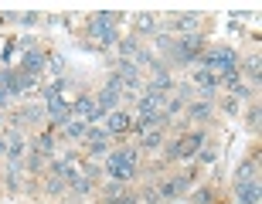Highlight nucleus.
Listing matches in <instances>:
<instances>
[{
	"mask_svg": "<svg viewBox=\"0 0 262 204\" xmlns=\"http://www.w3.org/2000/svg\"><path fill=\"white\" fill-rule=\"evenodd\" d=\"M24 146H28V143H24V136H20L17 129H10V133L4 136V140H0V150H4V153H7L10 160H17V156L24 153Z\"/></svg>",
	"mask_w": 262,
	"mask_h": 204,
	"instance_id": "9d476101",
	"label": "nucleus"
},
{
	"mask_svg": "<svg viewBox=\"0 0 262 204\" xmlns=\"http://www.w3.org/2000/svg\"><path fill=\"white\" fill-rule=\"evenodd\" d=\"M140 51H143V48H140V38H136V34H129V38L119 41V55H123V61H133Z\"/></svg>",
	"mask_w": 262,
	"mask_h": 204,
	"instance_id": "f3484780",
	"label": "nucleus"
},
{
	"mask_svg": "<svg viewBox=\"0 0 262 204\" xmlns=\"http://www.w3.org/2000/svg\"><path fill=\"white\" fill-rule=\"evenodd\" d=\"M157 123H160V119L150 116V112H136V116H133V129H136V133H146V129H154Z\"/></svg>",
	"mask_w": 262,
	"mask_h": 204,
	"instance_id": "4be33fe9",
	"label": "nucleus"
},
{
	"mask_svg": "<svg viewBox=\"0 0 262 204\" xmlns=\"http://www.w3.org/2000/svg\"><path fill=\"white\" fill-rule=\"evenodd\" d=\"M170 31L174 34H191V31H198V14H177V17H170Z\"/></svg>",
	"mask_w": 262,
	"mask_h": 204,
	"instance_id": "ddd939ff",
	"label": "nucleus"
},
{
	"mask_svg": "<svg viewBox=\"0 0 262 204\" xmlns=\"http://www.w3.org/2000/svg\"><path fill=\"white\" fill-rule=\"evenodd\" d=\"M85 123H82V119H72V123H68V126H61V133L68 136V140H85Z\"/></svg>",
	"mask_w": 262,
	"mask_h": 204,
	"instance_id": "5701e85b",
	"label": "nucleus"
},
{
	"mask_svg": "<svg viewBox=\"0 0 262 204\" xmlns=\"http://www.w3.org/2000/svg\"><path fill=\"white\" fill-rule=\"evenodd\" d=\"M45 65H48V58H45V51H38V48H28L24 55H20V72H24V75L38 78V72Z\"/></svg>",
	"mask_w": 262,
	"mask_h": 204,
	"instance_id": "1a4fd4ad",
	"label": "nucleus"
},
{
	"mask_svg": "<svg viewBox=\"0 0 262 204\" xmlns=\"http://www.w3.org/2000/svg\"><path fill=\"white\" fill-rule=\"evenodd\" d=\"M194 201H201V204H208V201H211V194H208V191H198V194H194Z\"/></svg>",
	"mask_w": 262,
	"mask_h": 204,
	"instance_id": "c9c22d12",
	"label": "nucleus"
},
{
	"mask_svg": "<svg viewBox=\"0 0 262 204\" xmlns=\"http://www.w3.org/2000/svg\"><path fill=\"white\" fill-rule=\"evenodd\" d=\"M238 68H242V75H249V78H252V85H259V78H262V58H259V55L245 58Z\"/></svg>",
	"mask_w": 262,
	"mask_h": 204,
	"instance_id": "dca6fc26",
	"label": "nucleus"
},
{
	"mask_svg": "<svg viewBox=\"0 0 262 204\" xmlns=\"http://www.w3.org/2000/svg\"><path fill=\"white\" fill-rule=\"evenodd\" d=\"M17 116V123H24V126H41L45 119H48V112H45V106H24L20 112H14Z\"/></svg>",
	"mask_w": 262,
	"mask_h": 204,
	"instance_id": "f8f14e48",
	"label": "nucleus"
},
{
	"mask_svg": "<svg viewBox=\"0 0 262 204\" xmlns=\"http://www.w3.org/2000/svg\"><path fill=\"white\" fill-rule=\"evenodd\" d=\"M109 150V140H96V143H89V153H106Z\"/></svg>",
	"mask_w": 262,
	"mask_h": 204,
	"instance_id": "cd10ccee",
	"label": "nucleus"
},
{
	"mask_svg": "<svg viewBox=\"0 0 262 204\" xmlns=\"http://www.w3.org/2000/svg\"><path fill=\"white\" fill-rule=\"evenodd\" d=\"M51 61V68H55V72H61V68H65V58H58V55H55V58H48Z\"/></svg>",
	"mask_w": 262,
	"mask_h": 204,
	"instance_id": "f704fd0d",
	"label": "nucleus"
},
{
	"mask_svg": "<svg viewBox=\"0 0 262 204\" xmlns=\"http://www.w3.org/2000/svg\"><path fill=\"white\" fill-rule=\"evenodd\" d=\"M17 170H20V167H10V174H7V187H10V191H14V187L20 184V177H17Z\"/></svg>",
	"mask_w": 262,
	"mask_h": 204,
	"instance_id": "7c9ffc66",
	"label": "nucleus"
},
{
	"mask_svg": "<svg viewBox=\"0 0 262 204\" xmlns=\"http://www.w3.org/2000/svg\"><path fill=\"white\" fill-rule=\"evenodd\" d=\"M235 180H238V184H252V180H259V170H255V164H242Z\"/></svg>",
	"mask_w": 262,
	"mask_h": 204,
	"instance_id": "b1692460",
	"label": "nucleus"
},
{
	"mask_svg": "<svg viewBox=\"0 0 262 204\" xmlns=\"http://www.w3.org/2000/svg\"><path fill=\"white\" fill-rule=\"evenodd\" d=\"M34 153H38V156H51V153H55V136H51V133L38 136V140H34Z\"/></svg>",
	"mask_w": 262,
	"mask_h": 204,
	"instance_id": "412c9836",
	"label": "nucleus"
},
{
	"mask_svg": "<svg viewBox=\"0 0 262 204\" xmlns=\"http://www.w3.org/2000/svg\"><path fill=\"white\" fill-rule=\"evenodd\" d=\"M164 143V129H146V133H140V146H143V150H157V146Z\"/></svg>",
	"mask_w": 262,
	"mask_h": 204,
	"instance_id": "aec40b11",
	"label": "nucleus"
},
{
	"mask_svg": "<svg viewBox=\"0 0 262 204\" xmlns=\"http://www.w3.org/2000/svg\"><path fill=\"white\" fill-rule=\"evenodd\" d=\"M61 191H65V180L51 177V180H48V194H61Z\"/></svg>",
	"mask_w": 262,
	"mask_h": 204,
	"instance_id": "c85d7f7f",
	"label": "nucleus"
},
{
	"mask_svg": "<svg viewBox=\"0 0 262 204\" xmlns=\"http://www.w3.org/2000/svg\"><path fill=\"white\" fill-rule=\"evenodd\" d=\"M136 31H140V34H154V31H157L154 14H140V17H136Z\"/></svg>",
	"mask_w": 262,
	"mask_h": 204,
	"instance_id": "393cba45",
	"label": "nucleus"
},
{
	"mask_svg": "<svg viewBox=\"0 0 262 204\" xmlns=\"http://www.w3.org/2000/svg\"><path fill=\"white\" fill-rule=\"evenodd\" d=\"M222 109L228 112V116H235V112H238V102H235V99H225V102H222Z\"/></svg>",
	"mask_w": 262,
	"mask_h": 204,
	"instance_id": "2f4dec72",
	"label": "nucleus"
},
{
	"mask_svg": "<svg viewBox=\"0 0 262 204\" xmlns=\"http://www.w3.org/2000/svg\"><path fill=\"white\" fill-rule=\"evenodd\" d=\"M204 146V133H187L177 143H167V160H187V156L201 153Z\"/></svg>",
	"mask_w": 262,
	"mask_h": 204,
	"instance_id": "20e7f679",
	"label": "nucleus"
},
{
	"mask_svg": "<svg viewBox=\"0 0 262 204\" xmlns=\"http://www.w3.org/2000/svg\"><path fill=\"white\" fill-rule=\"evenodd\" d=\"M140 197H143L146 204H160V194H157V187H150V191H143Z\"/></svg>",
	"mask_w": 262,
	"mask_h": 204,
	"instance_id": "c756f323",
	"label": "nucleus"
},
{
	"mask_svg": "<svg viewBox=\"0 0 262 204\" xmlns=\"http://www.w3.org/2000/svg\"><path fill=\"white\" fill-rule=\"evenodd\" d=\"M0 126H4V109H0Z\"/></svg>",
	"mask_w": 262,
	"mask_h": 204,
	"instance_id": "e433bc0d",
	"label": "nucleus"
},
{
	"mask_svg": "<svg viewBox=\"0 0 262 204\" xmlns=\"http://www.w3.org/2000/svg\"><path fill=\"white\" fill-rule=\"evenodd\" d=\"M119 99H123V85H119V78L113 75V78H109V85L96 96V102H99L102 112H113V109H119Z\"/></svg>",
	"mask_w": 262,
	"mask_h": 204,
	"instance_id": "423d86ee",
	"label": "nucleus"
},
{
	"mask_svg": "<svg viewBox=\"0 0 262 204\" xmlns=\"http://www.w3.org/2000/svg\"><path fill=\"white\" fill-rule=\"evenodd\" d=\"M45 112H48V119L55 126H68V123H72V106H68L61 96L48 99V102H45Z\"/></svg>",
	"mask_w": 262,
	"mask_h": 204,
	"instance_id": "6e6552de",
	"label": "nucleus"
},
{
	"mask_svg": "<svg viewBox=\"0 0 262 204\" xmlns=\"http://www.w3.org/2000/svg\"><path fill=\"white\" fill-rule=\"evenodd\" d=\"M102 116H106V112L99 109L96 96H78L75 102H72V119H82L85 126H92V123H99Z\"/></svg>",
	"mask_w": 262,
	"mask_h": 204,
	"instance_id": "39448f33",
	"label": "nucleus"
},
{
	"mask_svg": "<svg viewBox=\"0 0 262 204\" xmlns=\"http://www.w3.org/2000/svg\"><path fill=\"white\" fill-rule=\"evenodd\" d=\"M85 140H89V143H96V140H109V133H106V129L89 126V129H85Z\"/></svg>",
	"mask_w": 262,
	"mask_h": 204,
	"instance_id": "bb28decb",
	"label": "nucleus"
},
{
	"mask_svg": "<svg viewBox=\"0 0 262 204\" xmlns=\"http://www.w3.org/2000/svg\"><path fill=\"white\" fill-rule=\"evenodd\" d=\"M245 119H249V126H252V129H259V123H262V106H259V102H252V109L245 112Z\"/></svg>",
	"mask_w": 262,
	"mask_h": 204,
	"instance_id": "a878e982",
	"label": "nucleus"
},
{
	"mask_svg": "<svg viewBox=\"0 0 262 204\" xmlns=\"http://www.w3.org/2000/svg\"><path fill=\"white\" fill-rule=\"evenodd\" d=\"M116 78H119V85L129 88V92H136V88H143V78H140V68L133 65V61H116Z\"/></svg>",
	"mask_w": 262,
	"mask_h": 204,
	"instance_id": "0eeeda50",
	"label": "nucleus"
},
{
	"mask_svg": "<svg viewBox=\"0 0 262 204\" xmlns=\"http://www.w3.org/2000/svg\"><path fill=\"white\" fill-rule=\"evenodd\" d=\"M259 194H262L259 180H252V184H238V201L242 204H259Z\"/></svg>",
	"mask_w": 262,
	"mask_h": 204,
	"instance_id": "a211bd4d",
	"label": "nucleus"
},
{
	"mask_svg": "<svg viewBox=\"0 0 262 204\" xmlns=\"http://www.w3.org/2000/svg\"><path fill=\"white\" fill-rule=\"evenodd\" d=\"M89 34H92L99 44H116L119 41L116 17H113V14H92V17H89Z\"/></svg>",
	"mask_w": 262,
	"mask_h": 204,
	"instance_id": "7ed1b4c3",
	"label": "nucleus"
},
{
	"mask_svg": "<svg viewBox=\"0 0 262 204\" xmlns=\"http://www.w3.org/2000/svg\"><path fill=\"white\" fill-rule=\"evenodd\" d=\"M198 65L222 78V75H228V72H238V55H235L232 48H214V51H208V55H201Z\"/></svg>",
	"mask_w": 262,
	"mask_h": 204,
	"instance_id": "f257e3e1",
	"label": "nucleus"
},
{
	"mask_svg": "<svg viewBox=\"0 0 262 204\" xmlns=\"http://www.w3.org/2000/svg\"><path fill=\"white\" fill-rule=\"evenodd\" d=\"M28 170H31V174H34V170H41V156H38V153L28 156Z\"/></svg>",
	"mask_w": 262,
	"mask_h": 204,
	"instance_id": "473e14b6",
	"label": "nucleus"
},
{
	"mask_svg": "<svg viewBox=\"0 0 262 204\" xmlns=\"http://www.w3.org/2000/svg\"><path fill=\"white\" fill-rule=\"evenodd\" d=\"M129 126H133V116H126L123 109H113V112H106V133H126Z\"/></svg>",
	"mask_w": 262,
	"mask_h": 204,
	"instance_id": "9b49d317",
	"label": "nucleus"
},
{
	"mask_svg": "<svg viewBox=\"0 0 262 204\" xmlns=\"http://www.w3.org/2000/svg\"><path fill=\"white\" fill-rule=\"evenodd\" d=\"M10 55H14V41H7V44L0 48V58H4V61H10Z\"/></svg>",
	"mask_w": 262,
	"mask_h": 204,
	"instance_id": "72a5a7b5",
	"label": "nucleus"
},
{
	"mask_svg": "<svg viewBox=\"0 0 262 204\" xmlns=\"http://www.w3.org/2000/svg\"><path fill=\"white\" fill-rule=\"evenodd\" d=\"M194 85L201 88L204 96H211L214 88H218V75H211L208 68H201V65H198V72H194Z\"/></svg>",
	"mask_w": 262,
	"mask_h": 204,
	"instance_id": "2eb2a0df",
	"label": "nucleus"
},
{
	"mask_svg": "<svg viewBox=\"0 0 262 204\" xmlns=\"http://www.w3.org/2000/svg\"><path fill=\"white\" fill-rule=\"evenodd\" d=\"M187 191V177H170V180H164V184L157 187V194H160V201L164 197H177Z\"/></svg>",
	"mask_w": 262,
	"mask_h": 204,
	"instance_id": "4468645a",
	"label": "nucleus"
},
{
	"mask_svg": "<svg viewBox=\"0 0 262 204\" xmlns=\"http://www.w3.org/2000/svg\"><path fill=\"white\" fill-rule=\"evenodd\" d=\"M187 116L194 119V123L211 119V102H208V99H201V102H191V106H187Z\"/></svg>",
	"mask_w": 262,
	"mask_h": 204,
	"instance_id": "6ab92c4d",
	"label": "nucleus"
},
{
	"mask_svg": "<svg viewBox=\"0 0 262 204\" xmlns=\"http://www.w3.org/2000/svg\"><path fill=\"white\" fill-rule=\"evenodd\" d=\"M106 174L116 180V184H123V180H129V177L136 174V153L133 150H113L106 160Z\"/></svg>",
	"mask_w": 262,
	"mask_h": 204,
	"instance_id": "f03ea898",
	"label": "nucleus"
}]
</instances>
